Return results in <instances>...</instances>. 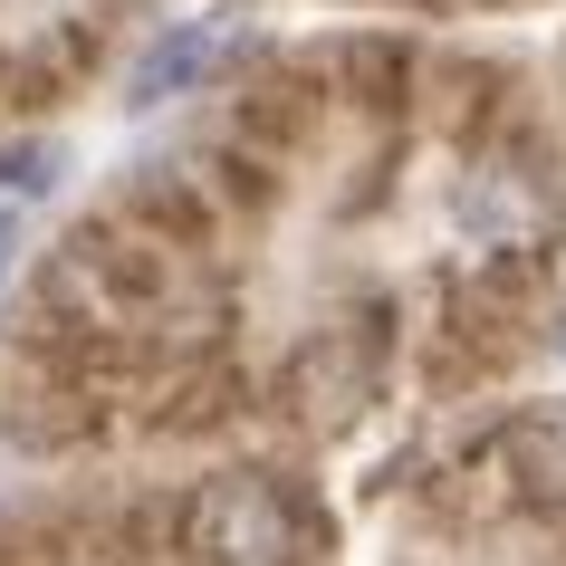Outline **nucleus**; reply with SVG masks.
Here are the masks:
<instances>
[{"mask_svg": "<svg viewBox=\"0 0 566 566\" xmlns=\"http://www.w3.org/2000/svg\"><path fill=\"white\" fill-rule=\"evenodd\" d=\"M221 49H231V20H174V30L154 39L145 59H135V96H182V87H202L211 67H221Z\"/></svg>", "mask_w": 566, "mask_h": 566, "instance_id": "nucleus-1", "label": "nucleus"}, {"mask_svg": "<svg viewBox=\"0 0 566 566\" xmlns=\"http://www.w3.org/2000/svg\"><path fill=\"white\" fill-rule=\"evenodd\" d=\"M211 547H221V557H240V547H250V557H289V528H279V509H269V490H250V480H231V490H221V500H211Z\"/></svg>", "mask_w": 566, "mask_h": 566, "instance_id": "nucleus-2", "label": "nucleus"}, {"mask_svg": "<svg viewBox=\"0 0 566 566\" xmlns=\"http://www.w3.org/2000/svg\"><path fill=\"white\" fill-rule=\"evenodd\" d=\"M49 182H59V145H10V154H0V192L39 202Z\"/></svg>", "mask_w": 566, "mask_h": 566, "instance_id": "nucleus-3", "label": "nucleus"}, {"mask_svg": "<svg viewBox=\"0 0 566 566\" xmlns=\"http://www.w3.org/2000/svg\"><path fill=\"white\" fill-rule=\"evenodd\" d=\"M20 211H30L20 192H0V269H10V250H20Z\"/></svg>", "mask_w": 566, "mask_h": 566, "instance_id": "nucleus-4", "label": "nucleus"}, {"mask_svg": "<svg viewBox=\"0 0 566 566\" xmlns=\"http://www.w3.org/2000/svg\"><path fill=\"white\" fill-rule=\"evenodd\" d=\"M557 356H566V307H557Z\"/></svg>", "mask_w": 566, "mask_h": 566, "instance_id": "nucleus-5", "label": "nucleus"}]
</instances>
